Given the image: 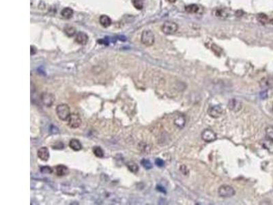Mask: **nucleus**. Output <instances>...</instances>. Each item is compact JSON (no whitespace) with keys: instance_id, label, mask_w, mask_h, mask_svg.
Here are the masks:
<instances>
[{"instance_id":"f257e3e1","label":"nucleus","mask_w":273,"mask_h":205,"mask_svg":"<svg viewBox=\"0 0 273 205\" xmlns=\"http://www.w3.org/2000/svg\"><path fill=\"white\" fill-rule=\"evenodd\" d=\"M56 114L59 120L67 121L71 116V110L67 104L61 103L56 107Z\"/></svg>"},{"instance_id":"f03ea898","label":"nucleus","mask_w":273,"mask_h":205,"mask_svg":"<svg viewBox=\"0 0 273 205\" xmlns=\"http://www.w3.org/2000/svg\"><path fill=\"white\" fill-rule=\"evenodd\" d=\"M141 42L147 47L152 46L154 43V35L150 30H144L141 37Z\"/></svg>"},{"instance_id":"7ed1b4c3","label":"nucleus","mask_w":273,"mask_h":205,"mask_svg":"<svg viewBox=\"0 0 273 205\" xmlns=\"http://www.w3.org/2000/svg\"><path fill=\"white\" fill-rule=\"evenodd\" d=\"M161 30L162 32L165 34H174L178 30V25L172 21H166L162 25Z\"/></svg>"},{"instance_id":"20e7f679","label":"nucleus","mask_w":273,"mask_h":205,"mask_svg":"<svg viewBox=\"0 0 273 205\" xmlns=\"http://www.w3.org/2000/svg\"><path fill=\"white\" fill-rule=\"evenodd\" d=\"M219 195L222 198H231L236 194V191L229 185H222L219 188Z\"/></svg>"},{"instance_id":"39448f33","label":"nucleus","mask_w":273,"mask_h":205,"mask_svg":"<svg viewBox=\"0 0 273 205\" xmlns=\"http://www.w3.org/2000/svg\"><path fill=\"white\" fill-rule=\"evenodd\" d=\"M41 101L43 105L47 107H51L54 103L55 100V97L54 94L49 92H42L40 96Z\"/></svg>"},{"instance_id":"423d86ee","label":"nucleus","mask_w":273,"mask_h":205,"mask_svg":"<svg viewBox=\"0 0 273 205\" xmlns=\"http://www.w3.org/2000/svg\"><path fill=\"white\" fill-rule=\"evenodd\" d=\"M68 121V126L71 129H77L81 124V119L78 114H71Z\"/></svg>"},{"instance_id":"0eeeda50","label":"nucleus","mask_w":273,"mask_h":205,"mask_svg":"<svg viewBox=\"0 0 273 205\" xmlns=\"http://www.w3.org/2000/svg\"><path fill=\"white\" fill-rule=\"evenodd\" d=\"M223 109L219 105H212L209 107L208 113L209 116L213 118H218L223 114Z\"/></svg>"},{"instance_id":"6e6552de","label":"nucleus","mask_w":273,"mask_h":205,"mask_svg":"<svg viewBox=\"0 0 273 205\" xmlns=\"http://www.w3.org/2000/svg\"><path fill=\"white\" fill-rule=\"evenodd\" d=\"M202 137L203 140L206 142H212V141L216 140L217 134L211 129H206L202 132Z\"/></svg>"},{"instance_id":"1a4fd4ad","label":"nucleus","mask_w":273,"mask_h":205,"mask_svg":"<svg viewBox=\"0 0 273 205\" xmlns=\"http://www.w3.org/2000/svg\"><path fill=\"white\" fill-rule=\"evenodd\" d=\"M37 155H38V157L39 159L43 161H47L49 160V157H50L49 151L48 148L46 146L40 148L38 149Z\"/></svg>"},{"instance_id":"9d476101","label":"nucleus","mask_w":273,"mask_h":205,"mask_svg":"<svg viewBox=\"0 0 273 205\" xmlns=\"http://www.w3.org/2000/svg\"><path fill=\"white\" fill-rule=\"evenodd\" d=\"M75 40L78 44L85 45L87 44V42L88 41V36L85 32H79V33H77Z\"/></svg>"},{"instance_id":"9b49d317","label":"nucleus","mask_w":273,"mask_h":205,"mask_svg":"<svg viewBox=\"0 0 273 205\" xmlns=\"http://www.w3.org/2000/svg\"><path fill=\"white\" fill-rule=\"evenodd\" d=\"M55 172L59 176H66L69 173L68 168L63 165H58L55 167Z\"/></svg>"},{"instance_id":"f8f14e48","label":"nucleus","mask_w":273,"mask_h":205,"mask_svg":"<svg viewBox=\"0 0 273 205\" xmlns=\"http://www.w3.org/2000/svg\"><path fill=\"white\" fill-rule=\"evenodd\" d=\"M69 146L74 151H79L82 149L81 144L77 139H72L69 142Z\"/></svg>"},{"instance_id":"ddd939ff","label":"nucleus","mask_w":273,"mask_h":205,"mask_svg":"<svg viewBox=\"0 0 273 205\" xmlns=\"http://www.w3.org/2000/svg\"><path fill=\"white\" fill-rule=\"evenodd\" d=\"M100 23L104 28H108L111 24V19L107 15H102L100 17Z\"/></svg>"},{"instance_id":"4468645a","label":"nucleus","mask_w":273,"mask_h":205,"mask_svg":"<svg viewBox=\"0 0 273 205\" xmlns=\"http://www.w3.org/2000/svg\"><path fill=\"white\" fill-rule=\"evenodd\" d=\"M126 166L129 170V171L132 172V173L136 174L139 171V166L134 161H129L126 163Z\"/></svg>"},{"instance_id":"2eb2a0df","label":"nucleus","mask_w":273,"mask_h":205,"mask_svg":"<svg viewBox=\"0 0 273 205\" xmlns=\"http://www.w3.org/2000/svg\"><path fill=\"white\" fill-rule=\"evenodd\" d=\"M262 145L264 148L267 150L270 153H273V140L269 139H266L265 141H264Z\"/></svg>"},{"instance_id":"dca6fc26","label":"nucleus","mask_w":273,"mask_h":205,"mask_svg":"<svg viewBox=\"0 0 273 205\" xmlns=\"http://www.w3.org/2000/svg\"><path fill=\"white\" fill-rule=\"evenodd\" d=\"M229 108L231 110L233 111H236V110H239L240 108H241V103L238 102V101L235 99H232L229 102Z\"/></svg>"},{"instance_id":"f3484780","label":"nucleus","mask_w":273,"mask_h":205,"mask_svg":"<svg viewBox=\"0 0 273 205\" xmlns=\"http://www.w3.org/2000/svg\"><path fill=\"white\" fill-rule=\"evenodd\" d=\"M61 14L63 17L66 18H70L73 15V10L71 8H65L61 10Z\"/></svg>"},{"instance_id":"a211bd4d","label":"nucleus","mask_w":273,"mask_h":205,"mask_svg":"<svg viewBox=\"0 0 273 205\" xmlns=\"http://www.w3.org/2000/svg\"><path fill=\"white\" fill-rule=\"evenodd\" d=\"M185 118L182 116H179L177 118L175 119V120H174V124L178 127H179V128H183L184 125H185Z\"/></svg>"},{"instance_id":"6ab92c4d","label":"nucleus","mask_w":273,"mask_h":205,"mask_svg":"<svg viewBox=\"0 0 273 205\" xmlns=\"http://www.w3.org/2000/svg\"><path fill=\"white\" fill-rule=\"evenodd\" d=\"M92 151H93V153L94 154V155H95L96 157H98V158L104 157V151H103V150L102 149L101 147L94 146L93 148H92Z\"/></svg>"},{"instance_id":"aec40b11","label":"nucleus","mask_w":273,"mask_h":205,"mask_svg":"<svg viewBox=\"0 0 273 205\" xmlns=\"http://www.w3.org/2000/svg\"><path fill=\"white\" fill-rule=\"evenodd\" d=\"M185 10L188 13H197L199 11V7L196 4H190L186 6Z\"/></svg>"},{"instance_id":"412c9836","label":"nucleus","mask_w":273,"mask_h":205,"mask_svg":"<svg viewBox=\"0 0 273 205\" xmlns=\"http://www.w3.org/2000/svg\"><path fill=\"white\" fill-rule=\"evenodd\" d=\"M141 164L143 165V167L146 170H150L153 168V165L150 161L146 159H143L141 161Z\"/></svg>"},{"instance_id":"4be33fe9","label":"nucleus","mask_w":273,"mask_h":205,"mask_svg":"<svg viewBox=\"0 0 273 205\" xmlns=\"http://www.w3.org/2000/svg\"><path fill=\"white\" fill-rule=\"evenodd\" d=\"M65 33H66V34L68 36L72 37V36H73L75 34L76 30H75V28H74V27L67 26L66 28H65Z\"/></svg>"},{"instance_id":"5701e85b","label":"nucleus","mask_w":273,"mask_h":205,"mask_svg":"<svg viewBox=\"0 0 273 205\" xmlns=\"http://www.w3.org/2000/svg\"><path fill=\"white\" fill-rule=\"evenodd\" d=\"M257 19L262 24H266L268 21V17L266 14L260 13L257 15Z\"/></svg>"},{"instance_id":"b1692460","label":"nucleus","mask_w":273,"mask_h":205,"mask_svg":"<svg viewBox=\"0 0 273 205\" xmlns=\"http://www.w3.org/2000/svg\"><path fill=\"white\" fill-rule=\"evenodd\" d=\"M40 170L41 173L43 174H52L53 172L52 168H51V167H49V166H47V165L41 167Z\"/></svg>"},{"instance_id":"393cba45","label":"nucleus","mask_w":273,"mask_h":205,"mask_svg":"<svg viewBox=\"0 0 273 205\" xmlns=\"http://www.w3.org/2000/svg\"><path fill=\"white\" fill-rule=\"evenodd\" d=\"M133 4L137 10H141L143 8V2L142 0H133Z\"/></svg>"},{"instance_id":"a878e982","label":"nucleus","mask_w":273,"mask_h":205,"mask_svg":"<svg viewBox=\"0 0 273 205\" xmlns=\"http://www.w3.org/2000/svg\"><path fill=\"white\" fill-rule=\"evenodd\" d=\"M266 134L267 139H271L273 140V127H268L266 129Z\"/></svg>"},{"instance_id":"bb28decb","label":"nucleus","mask_w":273,"mask_h":205,"mask_svg":"<svg viewBox=\"0 0 273 205\" xmlns=\"http://www.w3.org/2000/svg\"><path fill=\"white\" fill-rule=\"evenodd\" d=\"M215 16H217V17H225L226 16V13L224 10H217L215 12Z\"/></svg>"},{"instance_id":"cd10ccee","label":"nucleus","mask_w":273,"mask_h":205,"mask_svg":"<svg viewBox=\"0 0 273 205\" xmlns=\"http://www.w3.org/2000/svg\"><path fill=\"white\" fill-rule=\"evenodd\" d=\"M155 164H156V165L158 166V167L162 168L165 165V161H164L162 159L157 158V159H156L155 160Z\"/></svg>"},{"instance_id":"c85d7f7f","label":"nucleus","mask_w":273,"mask_h":205,"mask_svg":"<svg viewBox=\"0 0 273 205\" xmlns=\"http://www.w3.org/2000/svg\"><path fill=\"white\" fill-rule=\"evenodd\" d=\"M50 131L53 134H57V133H59V129H57V127L54 126V125H51Z\"/></svg>"},{"instance_id":"c756f323","label":"nucleus","mask_w":273,"mask_h":205,"mask_svg":"<svg viewBox=\"0 0 273 205\" xmlns=\"http://www.w3.org/2000/svg\"><path fill=\"white\" fill-rule=\"evenodd\" d=\"M212 49L213 51H214L215 53H217V54H219L218 52H217V51H219V53L221 54V48H219V47L218 46H217V45H215V44H213V45H212Z\"/></svg>"},{"instance_id":"7c9ffc66","label":"nucleus","mask_w":273,"mask_h":205,"mask_svg":"<svg viewBox=\"0 0 273 205\" xmlns=\"http://www.w3.org/2000/svg\"><path fill=\"white\" fill-rule=\"evenodd\" d=\"M157 189L158 191H159V192H161L162 193H163V194H166V189L165 188L163 187V186H161V185H157Z\"/></svg>"},{"instance_id":"2f4dec72","label":"nucleus","mask_w":273,"mask_h":205,"mask_svg":"<svg viewBox=\"0 0 273 205\" xmlns=\"http://www.w3.org/2000/svg\"><path fill=\"white\" fill-rule=\"evenodd\" d=\"M180 170H181V172H182V173H183L184 174H185V172H184V171H186V172H187V173H188V171L187 168H186L185 165H182V166H181V168H180Z\"/></svg>"},{"instance_id":"473e14b6","label":"nucleus","mask_w":273,"mask_h":205,"mask_svg":"<svg viewBox=\"0 0 273 205\" xmlns=\"http://www.w3.org/2000/svg\"><path fill=\"white\" fill-rule=\"evenodd\" d=\"M36 53V48H35L34 47L31 46V55H34Z\"/></svg>"},{"instance_id":"72a5a7b5","label":"nucleus","mask_w":273,"mask_h":205,"mask_svg":"<svg viewBox=\"0 0 273 205\" xmlns=\"http://www.w3.org/2000/svg\"><path fill=\"white\" fill-rule=\"evenodd\" d=\"M168 1H169V2H171V3H174V2L176 1V0H168Z\"/></svg>"},{"instance_id":"f704fd0d","label":"nucleus","mask_w":273,"mask_h":205,"mask_svg":"<svg viewBox=\"0 0 273 205\" xmlns=\"http://www.w3.org/2000/svg\"><path fill=\"white\" fill-rule=\"evenodd\" d=\"M270 23H271L272 24H273V19H272L271 20H270Z\"/></svg>"}]
</instances>
